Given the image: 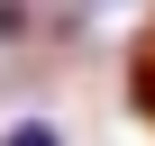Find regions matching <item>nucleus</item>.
I'll return each mask as SVG.
<instances>
[{
  "label": "nucleus",
  "instance_id": "obj_1",
  "mask_svg": "<svg viewBox=\"0 0 155 146\" xmlns=\"http://www.w3.org/2000/svg\"><path fill=\"white\" fill-rule=\"evenodd\" d=\"M128 91H137V110L155 119V18H146V37H137V55H128Z\"/></svg>",
  "mask_w": 155,
  "mask_h": 146
},
{
  "label": "nucleus",
  "instance_id": "obj_2",
  "mask_svg": "<svg viewBox=\"0 0 155 146\" xmlns=\"http://www.w3.org/2000/svg\"><path fill=\"white\" fill-rule=\"evenodd\" d=\"M0 146H64V137H55L46 119H18V128H9V137H0Z\"/></svg>",
  "mask_w": 155,
  "mask_h": 146
}]
</instances>
